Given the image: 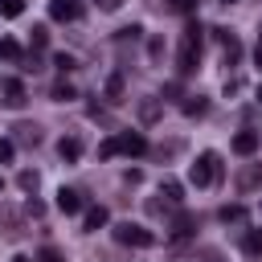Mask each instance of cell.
Segmentation results:
<instances>
[{"instance_id": "cell-20", "label": "cell", "mask_w": 262, "mask_h": 262, "mask_svg": "<svg viewBox=\"0 0 262 262\" xmlns=\"http://www.w3.org/2000/svg\"><path fill=\"white\" fill-rule=\"evenodd\" d=\"M16 156V147H12V139H0V164H8Z\"/></svg>"}, {"instance_id": "cell-11", "label": "cell", "mask_w": 262, "mask_h": 262, "mask_svg": "<svg viewBox=\"0 0 262 262\" xmlns=\"http://www.w3.org/2000/svg\"><path fill=\"white\" fill-rule=\"evenodd\" d=\"M160 188H164V196H168L172 205H180V201H184V188H180V180H164Z\"/></svg>"}, {"instance_id": "cell-27", "label": "cell", "mask_w": 262, "mask_h": 262, "mask_svg": "<svg viewBox=\"0 0 262 262\" xmlns=\"http://www.w3.org/2000/svg\"><path fill=\"white\" fill-rule=\"evenodd\" d=\"M254 57H258V66H262V41H258V49H254Z\"/></svg>"}, {"instance_id": "cell-25", "label": "cell", "mask_w": 262, "mask_h": 262, "mask_svg": "<svg viewBox=\"0 0 262 262\" xmlns=\"http://www.w3.org/2000/svg\"><path fill=\"white\" fill-rule=\"evenodd\" d=\"M94 4H98V8H102V12H115V8H119V4H123V0H94Z\"/></svg>"}, {"instance_id": "cell-28", "label": "cell", "mask_w": 262, "mask_h": 262, "mask_svg": "<svg viewBox=\"0 0 262 262\" xmlns=\"http://www.w3.org/2000/svg\"><path fill=\"white\" fill-rule=\"evenodd\" d=\"M12 262H33V258H25V254H16V258H12Z\"/></svg>"}, {"instance_id": "cell-6", "label": "cell", "mask_w": 262, "mask_h": 262, "mask_svg": "<svg viewBox=\"0 0 262 262\" xmlns=\"http://www.w3.org/2000/svg\"><path fill=\"white\" fill-rule=\"evenodd\" d=\"M57 209H61L66 217H74V213H82V196H78L74 188H57Z\"/></svg>"}, {"instance_id": "cell-9", "label": "cell", "mask_w": 262, "mask_h": 262, "mask_svg": "<svg viewBox=\"0 0 262 262\" xmlns=\"http://www.w3.org/2000/svg\"><path fill=\"white\" fill-rule=\"evenodd\" d=\"M4 102H8V106H25V86H20L16 78L4 82Z\"/></svg>"}, {"instance_id": "cell-15", "label": "cell", "mask_w": 262, "mask_h": 262, "mask_svg": "<svg viewBox=\"0 0 262 262\" xmlns=\"http://www.w3.org/2000/svg\"><path fill=\"white\" fill-rule=\"evenodd\" d=\"M16 184H20L25 192H33V188H37V172H29V168H25V172L16 176Z\"/></svg>"}, {"instance_id": "cell-4", "label": "cell", "mask_w": 262, "mask_h": 262, "mask_svg": "<svg viewBox=\"0 0 262 262\" xmlns=\"http://www.w3.org/2000/svg\"><path fill=\"white\" fill-rule=\"evenodd\" d=\"M106 221H111V213H106L102 205H90V209L82 213V229H86V233H94V229H102Z\"/></svg>"}, {"instance_id": "cell-2", "label": "cell", "mask_w": 262, "mask_h": 262, "mask_svg": "<svg viewBox=\"0 0 262 262\" xmlns=\"http://www.w3.org/2000/svg\"><path fill=\"white\" fill-rule=\"evenodd\" d=\"M213 176H217V151H201V156H196V164H188V184L209 188V184H213Z\"/></svg>"}, {"instance_id": "cell-8", "label": "cell", "mask_w": 262, "mask_h": 262, "mask_svg": "<svg viewBox=\"0 0 262 262\" xmlns=\"http://www.w3.org/2000/svg\"><path fill=\"white\" fill-rule=\"evenodd\" d=\"M57 156H61L66 164H74V160L82 156V139H78V135H66V139L57 143Z\"/></svg>"}, {"instance_id": "cell-30", "label": "cell", "mask_w": 262, "mask_h": 262, "mask_svg": "<svg viewBox=\"0 0 262 262\" xmlns=\"http://www.w3.org/2000/svg\"><path fill=\"white\" fill-rule=\"evenodd\" d=\"M0 188H4V184H0Z\"/></svg>"}, {"instance_id": "cell-26", "label": "cell", "mask_w": 262, "mask_h": 262, "mask_svg": "<svg viewBox=\"0 0 262 262\" xmlns=\"http://www.w3.org/2000/svg\"><path fill=\"white\" fill-rule=\"evenodd\" d=\"M172 8H176V12H188V8H192V0H172Z\"/></svg>"}, {"instance_id": "cell-21", "label": "cell", "mask_w": 262, "mask_h": 262, "mask_svg": "<svg viewBox=\"0 0 262 262\" xmlns=\"http://www.w3.org/2000/svg\"><path fill=\"white\" fill-rule=\"evenodd\" d=\"M33 262H61V254H57V250H53V246H45V250H41V254H37V258H33Z\"/></svg>"}, {"instance_id": "cell-14", "label": "cell", "mask_w": 262, "mask_h": 262, "mask_svg": "<svg viewBox=\"0 0 262 262\" xmlns=\"http://www.w3.org/2000/svg\"><path fill=\"white\" fill-rule=\"evenodd\" d=\"M98 156H102V160L119 156V139H102V143H98Z\"/></svg>"}, {"instance_id": "cell-17", "label": "cell", "mask_w": 262, "mask_h": 262, "mask_svg": "<svg viewBox=\"0 0 262 262\" xmlns=\"http://www.w3.org/2000/svg\"><path fill=\"white\" fill-rule=\"evenodd\" d=\"M53 66H57V70H61V74H70V70H74V66H78V61H74V57H70V53H57V57H53Z\"/></svg>"}, {"instance_id": "cell-7", "label": "cell", "mask_w": 262, "mask_h": 262, "mask_svg": "<svg viewBox=\"0 0 262 262\" xmlns=\"http://www.w3.org/2000/svg\"><path fill=\"white\" fill-rule=\"evenodd\" d=\"M49 16L53 20H74L78 16V0H49Z\"/></svg>"}, {"instance_id": "cell-18", "label": "cell", "mask_w": 262, "mask_h": 262, "mask_svg": "<svg viewBox=\"0 0 262 262\" xmlns=\"http://www.w3.org/2000/svg\"><path fill=\"white\" fill-rule=\"evenodd\" d=\"M221 217H225V221H242V217H246V209H242V205H225V209H221Z\"/></svg>"}, {"instance_id": "cell-29", "label": "cell", "mask_w": 262, "mask_h": 262, "mask_svg": "<svg viewBox=\"0 0 262 262\" xmlns=\"http://www.w3.org/2000/svg\"><path fill=\"white\" fill-rule=\"evenodd\" d=\"M221 4H233V0H221Z\"/></svg>"}, {"instance_id": "cell-12", "label": "cell", "mask_w": 262, "mask_h": 262, "mask_svg": "<svg viewBox=\"0 0 262 262\" xmlns=\"http://www.w3.org/2000/svg\"><path fill=\"white\" fill-rule=\"evenodd\" d=\"M70 98H74V86L70 82H57L53 86V102H70Z\"/></svg>"}, {"instance_id": "cell-19", "label": "cell", "mask_w": 262, "mask_h": 262, "mask_svg": "<svg viewBox=\"0 0 262 262\" xmlns=\"http://www.w3.org/2000/svg\"><path fill=\"white\" fill-rule=\"evenodd\" d=\"M205 106H209L205 98H196V102H184V115H188V119H192V115H205Z\"/></svg>"}, {"instance_id": "cell-10", "label": "cell", "mask_w": 262, "mask_h": 262, "mask_svg": "<svg viewBox=\"0 0 262 262\" xmlns=\"http://www.w3.org/2000/svg\"><path fill=\"white\" fill-rule=\"evenodd\" d=\"M20 12H25V0H0V16L4 20H16Z\"/></svg>"}, {"instance_id": "cell-5", "label": "cell", "mask_w": 262, "mask_h": 262, "mask_svg": "<svg viewBox=\"0 0 262 262\" xmlns=\"http://www.w3.org/2000/svg\"><path fill=\"white\" fill-rule=\"evenodd\" d=\"M229 147H233L237 156H254V151H258V131H237Z\"/></svg>"}, {"instance_id": "cell-24", "label": "cell", "mask_w": 262, "mask_h": 262, "mask_svg": "<svg viewBox=\"0 0 262 262\" xmlns=\"http://www.w3.org/2000/svg\"><path fill=\"white\" fill-rule=\"evenodd\" d=\"M246 250L258 254V250H262V233H250V237H246Z\"/></svg>"}, {"instance_id": "cell-23", "label": "cell", "mask_w": 262, "mask_h": 262, "mask_svg": "<svg viewBox=\"0 0 262 262\" xmlns=\"http://www.w3.org/2000/svg\"><path fill=\"white\" fill-rule=\"evenodd\" d=\"M45 41H49V33H45V25H37V29H33V45H37V49H41V45H45Z\"/></svg>"}, {"instance_id": "cell-1", "label": "cell", "mask_w": 262, "mask_h": 262, "mask_svg": "<svg viewBox=\"0 0 262 262\" xmlns=\"http://www.w3.org/2000/svg\"><path fill=\"white\" fill-rule=\"evenodd\" d=\"M115 242H119V246H135V250H147V246L156 242V233H151L147 225H139V221H119V225H115Z\"/></svg>"}, {"instance_id": "cell-13", "label": "cell", "mask_w": 262, "mask_h": 262, "mask_svg": "<svg viewBox=\"0 0 262 262\" xmlns=\"http://www.w3.org/2000/svg\"><path fill=\"white\" fill-rule=\"evenodd\" d=\"M172 233H176V237H184V233H192V217H184V213H180V217L172 221Z\"/></svg>"}, {"instance_id": "cell-22", "label": "cell", "mask_w": 262, "mask_h": 262, "mask_svg": "<svg viewBox=\"0 0 262 262\" xmlns=\"http://www.w3.org/2000/svg\"><path fill=\"white\" fill-rule=\"evenodd\" d=\"M106 94H111V102H119V94H123V82H119V78H111V82H106Z\"/></svg>"}, {"instance_id": "cell-16", "label": "cell", "mask_w": 262, "mask_h": 262, "mask_svg": "<svg viewBox=\"0 0 262 262\" xmlns=\"http://www.w3.org/2000/svg\"><path fill=\"white\" fill-rule=\"evenodd\" d=\"M147 57H151V61H160V57H164V41H160V37H151V41H147Z\"/></svg>"}, {"instance_id": "cell-3", "label": "cell", "mask_w": 262, "mask_h": 262, "mask_svg": "<svg viewBox=\"0 0 262 262\" xmlns=\"http://www.w3.org/2000/svg\"><path fill=\"white\" fill-rule=\"evenodd\" d=\"M115 139H119V151H123V156H143V151H147V139H143L139 131H119Z\"/></svg>"}]
</instances>
